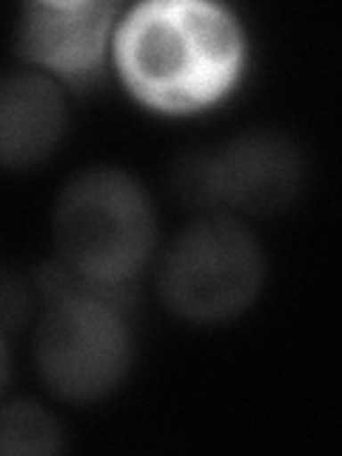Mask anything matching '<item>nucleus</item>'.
<instances>
[{
    "mask_svg": "<svg viewBox=\"0 0 342 456\" xmlns=\"http://www.w3.org/2000/svg\"><path fill=\"white\" fill-rule=\"evenodd\" d=\"M248 46L232 9L203 0H146L114 26V66L137 103L197 114L234 89Z\"/></svg>",
    "mask_w": 342,
    "mask_h": 456,
    "instance_id": "1",
    "label": "nucleus"
},
{
    "mask_svg": "<svg viewBox=\"0 0 342 456\" xmlns=\"http://www.w3.org/2000/svg\"><path fill=\"white\" fill-rule=\"evenodd\" d=\"M52 240L69 280L128 305L157 246V211L146 185L118 166L77 171L54 200Z\"/></svg>",
    "mask_w": 342,
    "mask_h": 456,
    "instance_id": "2",
    "label": "nucleus"
},
{
    "mask_svg": "<svg viewBox=\"0 0 342 456\" xmlns=\"http://www.w3.org/2000/svg\"><path fill=\"white\" fill-rule=\"evenodd\" d=\"M43 311L35 325L32 360L49 394L71 405H92L126 382L134 360V337L126 303L69 280L49 260L35 271Z\"/></svg>",
    "mask_w": 342,
    "mask_h": 456,
    "instance_id": "3",
    "label": "nucleus"
},
{
    "mask_svg": "<svg viewBox=\"0 0 342 456\" xmlns=\"http://www.w3.org/2000/svg\"><path fill=\"white\" fill-rule=\"evenodd\" d=\"M265 285V251L234 214H206L168 242L157 265V297L189 325L242 317Z\"/></svg>",
    "mask_w": 342,
    "mask_h": 456,
    "instance_id": "4",
    "label": "nucleus"
},
{
    "mask_svg": "<svg viewBox=\"0 0 342 456\" xmlns=\"http://www.w3.org/2000/svg\"><path fill=\"white\" fill-rule=\"evenodd\" d=\"M305 185V157L297 140L277 128H248L214 149L183 154L171 189L208 214L271 217L289 208Z\"/></svg>",
    "mask_w": 342,
    "mask_h": 456,
    "instance_id": "5",
    "label": "nucleus"
},
{
    "mask_svg": "<svg viewBox=\"0 0 342 456\" xmlns=\"http://www.w3.org/2000/svg\"><path fill=\"white\" fill-rule=\"evenodd\" d=\"M118 6L109 0H35L20 6L14 52L57 83L89 89L100 77Z\"/></svg>",
    "mask_w": 342,
    "mask_h": 456,
    "instance_id": "6",
    "label": "nucleus"
},
{
    "mask_svg": "<svg viewBox=\"0 0 342 456\" xmlns=\"http://www.w3.org/2000/svg\"><path fill=\"white\" fill-rule=\"evenodd\" d=\"M69 123L61 83L43 71L0 75V168L26 171L49 160Z\"/></svg>",
    "mask_w": 342,
    "mask_h": 456,
    "instance_id": "7",
    "label": "nucleus"
},
{
    "mask_svg": "<svg viewBox=\"0 0 342 456\" xmlns=\"http://www.w3.org/2000/svg\"><path fill=\"white\" fill-rule=\"evenodd\" d=\"M63 451L57 417L32 399L0 405V456H52Z\"/></svg>",
    "mask_w": 342,
    "mask_h": 456,
    "instance_id": "8",
    "label": "nucleus"
},
{
    "mask_svg": "<svg viewBox=\"0 0 342 456\" xmlns=\"http://www.w3.org/2000/svg\"><path fill=\"white\" fill-rule=\"evenodd\" d=\"M37 297L35 277L28 280L14 268H0V328L6 334L20 331L32 320Z\"/></svg>",
    "mask_w": 342,
    "mask_h": 456,
    "instance_id": "9",
    "label": "nucleus"
},
{
    "mask_svg": "<svg viewBox=\"0 0 342 456\" xmlns=\"http://www.w3.org/2000/svg\"><path fill=\"white\" fill-rule=\"evenodd\" d=\"M9 382H12V348H9V334L0 328V399H4Z\"/></svg>",
    "mask_w": 342,
    "mask_h": 456,
    "instance_id": "10",
    "label": "nucleus"
}]
</instances>
